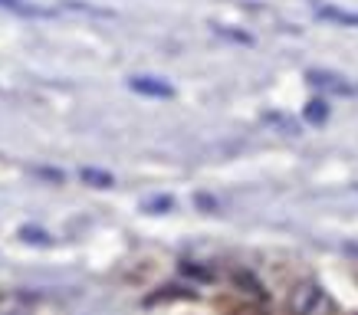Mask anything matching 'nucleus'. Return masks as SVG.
Instances as JSON below:
<instances>
[{
  "mask_svg": "<svg viewBox=\"0 0 358 315\" xmlns=\"http://www.w3.org/2000/svg\"><path fill=\"white\" fill-rule=\"evenodd\" d=\"M286 312L289 315H332L336 302L332 295L315 283V279H299L286 295Z\"/></svg>",
  "mask_w": 358,
  "mask_h": 315,
  "instance_id": "nucleus-1",
  "label": "nucleus"
},
{
  "mask_svg": "<svg viewBox=\"0 0 358 315\" xmlns=\"http://www.w3.org/2000/svg\"><path fill=\"white\" fill-rule=\"evenodd\" d=\"M129 89L135 96H145V98H174V86L162 76H131Z\"/></svg>",
  "mask_w": 358,
  "mask_h": 315,
  "instance_id": "nucleus-2",
  "label": "nucleus"
},
{
  "mask_svg": "<svg viewBox=\"0 0 358 315\" xmlns=\"http://www.w3.org/2000/svg\"><path fill=\"white\" fill-rule=\"evenodd\" d=\"M0 315H33V299L23 293L0 295Z\"/></svg>",
  "mask_w": 358,
  "mask_h": 315,
  "instance_id": "nucleus-3",
  "label": "nucleus"
},
{
  "mask_svg": "<svg viewBox=\"0 0 358 315\" xmlns=\"http://www.w3.org/2000/svg\"><path fill=\"white\" fill-rule=\"evenodd\" d=\"M79 181L89 187H99V191H109L115 184V177L109 171H102V168H79Z\"/></svg>",
  "mask_w": 358,
  "mask_h": 315,
  "instance_id": "nucleus-4",
  "label": "nucleus"
},
{
  "mask_svg": "<svg viewBox=\"0 0 358 315\" xmlns=\"http://www.w3.org/2000/svg\"><path fill=\"white\" fill-rule=\"evenodd\" d=\"M0 10L20 13V17H50L53 10H43V7H33L30 0H0Z\"/></svg>",
  "mask_w": 358,
  "mask_h": 315,
  "instance_id": "nucleus-5",
  "label": "nucleus"
},
{
  "mask_svg": "<svg viewBox=\"0 0 358 315\" xmlns=\"http://www.w3.org/2000/svg\"><path fill=\"white\" fill-rule=\"evenodd\" d=\"M234 283L240 286V293H247V295H253V299H266V289L260 286V279L257 276H250V272H234Z\"/></svg>",
  "mask_w": 358,
  "mask_h": 315,
  "instance_id": "nucleus-6",
  "label": "nucleus"
},
{
  "mask_svg": "<svg viewBox=\"0 0 358 315\" xmlns=\"http://www.w3.org/2000/svg\"><path fill=\"white\" fill-rule=\"evenodd\" d=\"M309 79H313V86H322V89H329V92H338V96H348V92H352V86H348V82H338V76H332V73H309Z\"/></svg>",
  "mask_w": 358,
  "mask_h": 315,
  "instance_id": "nucleus-7",
  "label": "nucleus"
},
{
  "mask_svg": "<svg viewBox=\"0 0 358 315\" xmlns=\"http://www.w3.org/2000/svg\"><path fill=\"white\" fill-rule=\"evenodd\" d=\"M319 17L329 23H342V27H358V13L338 10V7H319Z\"/></svg>",
  "mask_w": 358,
  "mask_h": 315,
  "instance_id": "nucleus-8",
  "label": "nucleus"
},
{
  "mask_svg": "<svg viewBox=\"0 0 358 315\" xmlns=\"http://www.w3.org/2000/svg\"><path fill=\"white\" fill-rule=\"evenodd\" d=\"M303 119L309 122V125H322V122H329V102L326 98H313V102L303 109Z\"/></svg>",
  "mask_w": 358,
  "mask_h": 315,
  "instance_id": "nucleus-9",
  "label": "nucleus"
},
{
  "mask_svg": "<svg viewBox=\"0 0 358 315\" xmlns=\"http://www.w3.org/2000/svg\"><path fill=\"white\" fill-rule=\"evenodd\" d=\"M63 7L73 13H89V17H115V13L106 10V7H92V3H83V0H63Z\"/></svg>",
  "mask_w": 358,
  "mask_h": 315,
  "instance_id": "nucleus-10",
  "label": "nucleus"
},
{
  "mask_svg": "<svg viewBox=\"0 0 358 315\" xmlns=\"http://www.w3.org/2000/svg\"><path fill=\"white\" fill-rule=\"evenodd\" d=\"M20 240L23 243H30V247H50L53 240H50V233L40 227H20Z\"/></svg>",
  "mask_w": 358,
  "mask_h": 315,
  "instance_id": "nucleus-11",
  "label": "nucleus"
},
{
  "mask_svg": "<svg viewBox=\"0 0 358 315\" xmlns=\"http://www.w3.org/2000/svg\"><path fill=\"white\" fill-rule=\"evenodd\" d=\"M141 210H148V214H168V210H174V197H168V194L148 197V200L141 204Z\"/></svg>",
  "mask_w": 358,
  "mask_h": 315,
  "instance_id": "nucleus-12",
  "label": "nucleus"
},
{
  "mask_svg": "<svg viewBox=\"0 0 358 315\" xmlns=\"http://www.w3.org/2000/svg\"><path fill=\"white\" fill-rule=\"evenodd\" d=\"M181 272H185V276H194V279H210V270L194 266V263H181Z\"/></svg>",
  "mask_w": 358,
  "mask_h": 315,
  "instance_id": "nucleus-13",
  "label": "nucleus"
},
{
  "mask_svg": "<svg viewBox=\"0 0 358 315\" xmlns=\"http://www.w3.org/2000/svg\"><path fill=\"white\" fill-rule=\"evenodd\" d=\"M33 171L40 174V177H46V181H56V184L63 181V171H53V168H33Z\"/></svg>",
  "mask_w": 358,
  "mask_h": 315,
  "instance_id": "nucleus-14",
  "label": "nucleus"
},
{
  "mask_svg": "<svg viewBox=\"0 0 358 315\" xmlns=\"http://www.w3.org/2000/svg\"><path fill=\"white\" fill-rule=\"evenodd\" d=\"M197 204H201V207H207V210H214V207H217V204H214V200H210V197H204V194L197 197Z\"/></svg>",
  "mask_w": 358,
  "mask_h": 315,
  "instance_id": "nucleus-15",
  "label": "nucleus"
},
{
  "mask_svg": "<svg viewBox=\"0 0 358 315\" xmlns=\"http://www.w3.org/2000/svg\"><path fill=\"white\" fill-rule=\"evenodd\" d=\"M237 315H260L257 309H237Z\"/></svg>",
  "mask_w": 358,
  "mask_h": 315,
  "instance_id": "nucleus-16",
  "label": "nucleus"
}]
</instances>
